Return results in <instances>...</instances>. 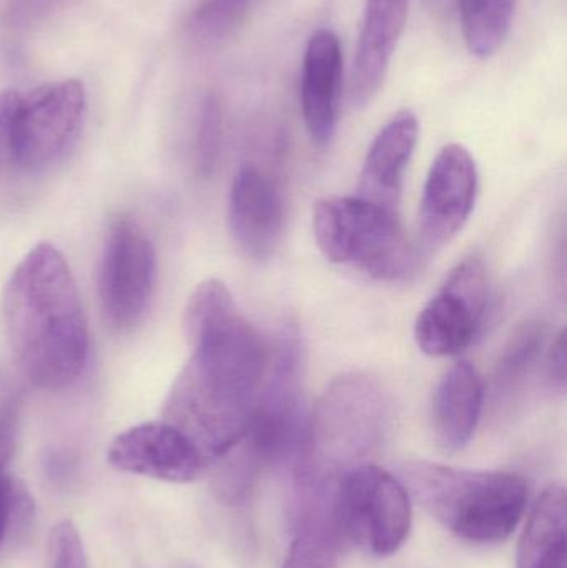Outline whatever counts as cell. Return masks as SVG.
Here are the masks:
<instances>
[{"mask_svg": "<svg viewBox=\"0 0 567 568\" xmlns=\"http://www.w3.org/2000/svg\"><path fill=\"white\" fill-rule=\"evenodd\" d=\"M183 333L192 354L173 381L162 419L195 444L209 467L245 439L269 354L219 280L195 287L183 311Z\"/></svg>", "mask_w": 567, "mask_h": 568, "instance_id": "1", "label": "cell"}, {"mask_svg": "<svg viewBox=\"0 0 567 568\" xmlns=\"http://www.w3.org/2000/svg\"><path fill=\"white\" fill-rule=\"evenodd\" d=\"M2 316L20 373L32 386L60 390L85 369L89 324L65 256L50 243L33 246L6 284Z\"/></svg>", "mask_w": 567, "mask_h": 568, "instance_id": "2", "label": "cell"}, {"mask_svg": "<svg viewBox=\"0 0 567 568\" xmlns=\"http://www.w3.org/2000/svg\"><path fill=\"white\" fill-rule=\"evenodd\" d=\"M403 484L449 532L482 546L505 542L528 506L525 479L502 470L416 463L403 470Z\"/></svg>", "mask_w": 567, "mask_h": 568, "instance_id": "3", "label": "cell"}, {"mask_svg": "<svg viewBox=\"0 0 567 568\" xmlns=\"http://www.w3.org/2000/svg\"><path fill=\"white\" fill-rule=\"evenodd\" d=\"M313 232L326 260L355 265L378 280H398L416 268V255L399 215L358 196H330L313 209Z\"/></svg>", "mask_w": 567, "mask_h": 568, "instance_id": "4", "label": "cell"}, {"mask_svg": "<svg viewBox=\"0 0 567 568\" xmlns=\"http://www.w3.org/2000/svg\"><path fill=\"white\" fill-rule=\"evenodd\" d=\"M296 331L280 336L249 433L242 440L260 467L295 470L308 449L310 419L303 407V353Z\"/></svg>", "mask_w": 567, "mask_h": 568, "instance_id": "5", "label": "cell"}, {"mask_svg": "<svg viewBox=\"0 0 567 568\" xmlns=\"http://www.w3.org/2000/svg\"><path fill=\"white\" fill-rule=\"evenodd\" d=\"M336 513L345 537L375 557L398 552L412 530L408 489L373 464H360L338 477Z\"/></svg>", "mask_w": 567, "mask_h": 568, "instance_id": "6", "label": "cell"}, {"mask_svg": "<svg viewBox=\"0 0 567 568\" xmlns=\"http://www.w3.org/2000/svg\"><path fill=\"white\" fill-rule=\"evenodd\" d=\"M386 399L378 384L350 374L323 394L310 417L308 450L295 470L320 466L326 457L352 459L378 443L385 429Z\"/></svg>", "mask_w": 567, "mask_h": 568, "instance_id": "7", "label": "cell"}, {"mask_svg": "<svg viewBox=\"0 0 567 568\" xmlns=\"http://www.w3.org/2000/svg\"><path fill=\"white\" fill-rule=\"evenodd\" d=\"M156 283V252L145 230L129 216L110 223L99 268V297L110 329L125 333L145 316Z\"/></svg>", "mask_w": 567, "mask_h": 568, "instance_id": "8", "label": "cell"}, {"mask_svg": "<svg viewBox=\"0 0 567 568\" xmlns=\"http://www.w3.org/2000/svg\"><path fill=\"white\" fill-rule=\"evenodd\" d=\"M85 112L79 80L47 83L20 97L12 123L10 163L26 172L52 165L69 149Z\"/></svg>", "mask_w": 567, "mask_h": 568, "instance_id": "9", "label": "cell"}, {"mask_svg": "<svg viewBox=\"0 0 567 568\" xmlns=\"http://www.w3.org/2000/svg\"><path fill=\"white\" fill-rule=\"evenodd\" d=\"M488 273L479 256L463 260L415 324L419 349L432 357L456 356L478 336L488 307Z\"/></svg>", "mask_w": 567, "mask_h": 568, "instance_id": "10", "label": "cell"}, {"mask_svg": "<svg viewBox=\"0 0 567 568\" xmlns=\"http://www.w3.org/2000/svg\"><path fill=\"white\" fill-rule=\"evenodd\" d=\"M478 193V169L466 146L449 143L436 155L419 205V248L433 255L462 232Z\"/></svg>", "mask_w": 567, "mask_h": 568, "instance_id": "11", "label": "cell"}, {"mask_svg": "<svg viewBox=\"0 0 567 568\" xmlns=\"http://www.w3.org/2000/svg\"><path fill=\"white\" fill-rule=\"evenodd\" d=\"M107 459L120 473L173 484L192 483L206 467L195 444L163 419L119 434L110 444Z\"/></svg>", "mask_w": 567, "mask_h": 568, "instance_id": "12", "label": "cell"}, {"mask_svg": "<svg viewBox=\"0 0 567 568\" xmlns=\"http://www.w3.org/2000/svg\"><path fill=\"white\" fill-rule=\"evenodd\" d=\"M230 232L249 258L265 262L285 230V203L269 173L255 165L239 170L230 190Z\"/></svg>", "mask_w": 567, "mask_h": 568, "instance_id": "13", "label": "cell"}, {"mask_svg": "<svg viewBox=\"0 0 567 568\" xmlns=\"http://www.w3.org/2000/svg\"><path fill=\"white\" fill-rule=\"evenodd\" d=\"M336 483H296L295 537L282 568H338L345 534L336 513Z\"/></svg>", "mask_w": 567, "mask_h": 568, "instance_id": "14", "label": "cell"}, {"mask_svg": "<svg viewBox=\"0 0 567 568\" xmlns=\"http://www.w3.org/2000/svg\"><path fill=\"white\" fill-rule=\"evenodd\" d=\"M343 53L332 29L315 30L306 43L302 72V110L310 139L318 146L332 143L338 126Z\"/></svg>", "mask_w": 567, "mask_h": 568, "instance_id": "15", "label": "cell"}, {"mask_svg": "<svg viewBox=\"0 0 567 568\" xmlns=\"http://www.w3.org/2000/svg\"><path fill=\"white\" fill-rule=\"evenodd\" d=\"M409 0H366L353 59L350 100L356 109L378 95L408 19Z\"/></svg>", "mask_w": 567, "mask_h": 568, "instance_id": "16", "label": "cell"}, {"mask_svg": "<svg viewBox=\"0 0 567 568\" xmlns=\"http://www.w3.org/2000/svg\"><path fill=\"white\" fill-rule=\"evenodd\" d=\"M419 123L412 110H399L379 130L363 163L358 199L398 213L403 180L418 143Z\"/></svg>", "mask_w": 567, "mask_h": 568, "instance_id": "17", "label": "cell"}, {"mask_svg": "<svg viewBox=\"0 0 567 568\" xmlns=\"http://www.w3.org/2000/svg\"><path fill=\"white\" fill-rule=\"evenodd\" d=\"M485 389L478 371L459 361L439 381L433 397V427L446 450H459L472 443L482 419Z\"/></svg>", "mask_w": 567, "mask_h": 568, "instance_id": "18", "label": "cell"}, {"mask_svg": "<svg viewBox=\"0 0 567 568\" xmlns=\"http://www.w3.org/2000/svg\"><path fill=\"white\" fill-rule=\"evenodd\" d=\"M516 568H567V499L561 484L545 489L533 506Z\"/></svg>", "mask_w": 567, "mask_h": 568, "instance_id": "19", "label": "cell"}, {"mask_svg": "<svg viewBox=\"0 0 567 568\" xmlns=\"http://www.w3.org/2000/svg\"><path fill=\"white\" fill-rule=\"evenodd\" d=\"M466 47L478 59L495 55L508 39L516 0H458Z\"/></svg>", "mask_w": 567, "mask_h": 568, "instance_id": "20", "label": "cell"}, {"mask_svg": "<svg viewBox=\"0 0 567 568\" xmlns=\"http://www.w3.org/2000/svg\"><path fill=\"white\" fill-rule=\"evenodd\" d=\"M260 0H202L186 22V33L203 49L229 42L259 6Z\"/></svg>", "mask_w": 567, "mask_h": 568, "instance_id": "21", "label": "cell"}, {"mask_svg": "<svg viewBox=\"0 0 567 568\" xmlns=\"http://www.w3.org/2000/svg\"><path fill=\"white\" fill-rule=\"evenodd\" d=\"M546 344V329L543 323L523 326L509 341L496 364L493 386L498 397L508 396L526 383L536 364L541 359Z\"/></svg>", "mask_w": 567, "mask_h": 568, "instance_id": "22", "label": "cell"}, {"mask_svg": "<svg viewBox=\"0 0 567 568\" xmlns=\"http://www.w3.org/2000/svg\"><path fill=\"white\" fill-rule=\"evenodd\" d=\"M222 143V105L219 97L210 95L203 100L196 126L195 159L200 175L210 176L216 169Z\"/></svg>", "mask_w": 567, "mask_h": 568, "instance_id": "23", "label": "cell"}, {"mask_svg": "<svg viewBox=\"0 0 567 568\" xmlns=\"http://www.w3.org/2000/svg\"><path fill=\"white\" fill-rule=\"evenodd\" d=\"M50 568H89L79 530L70 520H60L50 532Z\"/></svg>", "mask_w": 567, "mask_h": 568, "instance_id": "24", "label": "cell"}, {"mask_svg": "<svg viewBox=\"0 0 567 568\" xmlns=\"http://www.w3.org/2000/svg\"><path fill=\"white\" fill-rule=\"evenodd\" d=\"M20 404L22 400L19 396L9 397L0 404V474H6V467L9 466L16 453Z\"/></svg>", "mask_w": 567, "mask_h": 568, "instance_id": "25", "label": "cell"}, {"mask_svg": "<svg viewBox=\"0 0 567 568\" xmlns=\"http://www.w3.org/2000/svg\"><path fill=\"white\" fill-rule=\"evenodd\" d=\"M20 95L13 90L0 92V170L10 163V140H12V123L19 105Z\"/></svg>", "mask_w": 567, "mask_h": 568, "instance_id": "26", "label": "cell"}, {"mask_svg": "<svg viewBox=\"0 0 567 568\" xmlns=\"http://www.w3.org/2000/svg\"><path fill=\"white\" fill-rule=\"evenodd\" d=\"M546 373L551 381L553 387L565 393L566 389V331L556 336L555 343L549 347L546 357Z\"/></svg>", "mask_w": 567, "mask_h": 568, "instance_id": "27", "label": "cell"}, {"mask_svg": "<svg viewBox=\"0 0 567 568\" xmlns=\"http://www.w3.org/2000/svg\"><path fill=\"white\" fill-rule=\"evenodd\" d=\"M16 480L7 474H0V547L10 537L12 524V497Z\"/></svg>", "mask_w": 567, "mask_h": 568, "instance_id": "28", "label": "cell"}]
</instances>
